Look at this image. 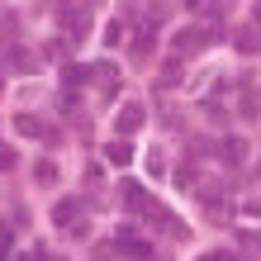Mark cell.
<instances>
[{"label": "cell", "instance_id": "7a4b0ae2", "mask_svg": "<svg viewBox=\"0 0 261 261\" xmlns=\"http://www.w3.org/2000/svg\"><path fill=\"white\" fill-rule=\"evenodd\" d=\"M138 124H143V110H138V105H124V110H119V133H133Z\"/></svg>", "mask_w": 261, "mask_h": 261}, {"label": "cell", "instance_id": "52a82bcc", "mask_svg": "<svg viewBox=\"0 0 261 261\" xmlns=\"http://www.w3.org/2000/svg\"><path fill=\"white\" fill-rule=\"evenodd\" d=\"M204 261H233V252H209Z\"/></svg>", "mask_w": 261, "mask_h": 261}, {"label": "cell", "instance_id": "8992f818", "mask_svg": "<svg viewBox=\"0 0 261 261\" xmlns=\"http://www.w3.org/2000/svg\"><path fill=\"white\" fill-rule=\"evenodd\" d=\"M223 147H228V152H223L228 162H242V157H247V143H242V138H228Z\"/></svg>", "mask_w": 261, "mask_h": 261}, {"label": "cell", "instance_id": "ba28073f", "mask_svg": "<svg viewBox=\"0 0 261 261\" xmlns=\"http://www.w3.org/2000/svg\"><path fill=\"white\" fill-rule=\"evenodd\" d=\"M252 14H256V24H261V0H256V10H252Z\"/></svg>", "mask_w": 261, "mask_h": 261}, {"label": "cell", "instance_id": "277c9868", "mask_svg": "<svg viewBox=\"0 0 261 261\" xmlns=\"http://www.w3.org/2000/svg\"><path fill=\"white\" fill-rule=\"evenodd\" d=\"M57 223L62 228H71V219H76V199H62V204H57V214H53Z\"/></svg>", "mask_w": 261, "mask_h": 261}, {"label": "cell", "instance_id": "3957f363", "mask_svg": "<svg viewBox=\"0 0 261 261\" xmlns=\"http://www.w3.org/2000/svg\"><path fill=\"white\" fill-rule=\"evenodd\" d=\"M14 128H19V133H34V138H48V128H43L38 119H29V114H19V119H14Z\"/></svg>", "mask_w": 261, "mask_h": 261}, {"label": "cell", "instance_id": "5b68a950", "mask_svg": "<svg viewBox=\"0 0 261 261\" xmlns=\"http://www.w3.org/2000/svg\"><path fill=\"white\" fill-rule=\"evenodd\" d=\"M110 162H124V166L133 162V147L124 143V138H119V143H110Z\"/></svg>", "mask_w": 261, "mask_h": 261}, {"label": "cell", "instance_id": "6da1fadb", "mask_svg": "<svg viewBox=\"0 0 261 261\" xmlns=\"http://www.w3.org/2000/svg\"><path fill=\"white\" fill-rule=\"evenodd\" d=\"M195 48H209V34H204V29H180L176 53H195Z\"/></svg>", "mask_w": 261, "mask_h": 261}]
</instances>
